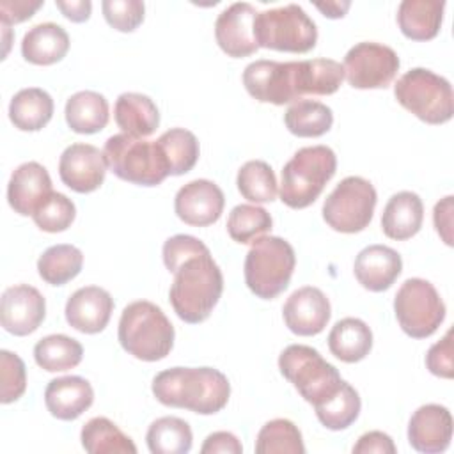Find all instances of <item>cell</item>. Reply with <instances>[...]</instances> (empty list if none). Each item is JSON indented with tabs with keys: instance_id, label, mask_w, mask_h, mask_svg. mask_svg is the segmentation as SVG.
Masks as SVG:
<instances>
[{
	"instance_id": "cell-50",
	"label": "cell",
	"mask_w": 454,
	"mask_h": 454,
	"mask_svg": "<svg viewBox=\"0 0 454 454\" xmlns=\"http://www.w3.org/2000/svg\"><path fill=\"white\" fill-rule=\"evenodd\" d=\"M326 18H342L349 9V2H316L314 4Z\"/></svg>"
},
{
	"instance_id": "cell-27",
	"label": "cell",
	"mask_w": 454,
	"mask_h": 454,
	"mask_svg": "<svg viewBox=\"0 0 454 454\" xmlns=\"http://www.w3.org/2000/svg\"><path fill=\"white\" fill-rule=\"evenodd\" d=\"M443 9V0H403L397 7V25L408 39L429 41L440 32Z\"/></svg>"
},
{
	"instance_id": "cell-49",
	"label": "cell",
	"mask_w": 454,
	"mask_h": 454,
	"mask_svg": "<svg viewBox=\"0 0 454 454\" xmlns=\"http://www.w3.org/2000/svg\"><path fill=\"white\" fill-rule=\"evenodd\" d=\"M57 9L71 21L83 23L89 20L92 4L89 0H55Z\"/></svg>"
},
{
	"instance_id": "cell-47",
	"label": "cell",
	"mask_w": 454,
	"mask_h": 454,
	"mask_svg": "<svg viewBox=\"0 0 454 454\" xmlns=\"http://www.w3.org/2000/svg\"><path fill=\"white\" fill-rule=\"evenodd\" d=\"M202 454H216V452H223V454H241L243 452V445L241 442L229 431H216L211 433L202 447H200Z\"/></svg>"
},
{
	"instance_id": "cell-26",
	"label": "cell",
	"mask_w": 454,
	"mask_h": 454,
	"mask_svg": "<svg viewBox=\"0 0 454 454\" xmlns=\"http://www.w3.org/2000/svg\"><path fill=\"white\" fill-rule=\"evenodd\" d=\"M114 117L122 133L135 138H145L153 135L160 124V112L156 103L149 96L138 92L121 94L115 101Z\"/></svg>"
},
{
	"instance_id": "cell-5",
	"label": "cell",
	"mask_w": 454,
	"mask_h": 454,
	"mask_svg": "<svg viewBox=\"0 0 454 454\" xmlns=\"http://www.w3.org/2000/svg\"><path fill=\"white\" fill-rule=\"evenodd\" d=\"M337 170V156L328 145L298 149L282 168L280 200L293 207L310 206Z\"/></svg>"
},
{
	"instance_id": "cell-8",
	"label": "cell",
	"mask_w": 454,
	"mask_h": 454,
	"mask_svg": "<svg viewBox=\"0 0 454 454\" xmlns=\"http://www.w3.org/2000/svg\"><path fill=\"white\" fill-rule=\"evenodd\" d=\"M278 369L312 406L333 397L344 381L339 371L317 349L305 344L287 346L278 356Z\"/></svg>"
},
{
	"instance_id": "cell-15",
	"label": "cell",
	"mask_w": 454,
	"mask_h": 454,
	"mask_svg": "<svg viewBox=\"0 0 454 454\" xmlns=\"http://www.w3.org/2000/svg\"><path fill=\"white\" fill-rule=\"evenodd\" d=\"M46 316L44 296L28 284L11 286L0 301V323L5 332L25 337L39 328Z\"/></svg>"
},
{
	"instance_id": "cell-48",
	"label": "cell",
	"mask_w": 454,
	"mask_h": 454,
	"mask_svg": "<svg viewBox=\"0 0 454 454\" xmlns=\"http://www.w3.org/2000/svg\"><path fill=\"white\" fill-rule=\"evenodd\" d=\"M433 222L436 232L450 247L452 245V195L443 197L433 209Z\"/></svg>"
},
{
	"instance_id": "cell-25",
	"label": "cell",
	"mask_w": 454,
	"mask_h": 454,
	"mask_svg": "<svg viewBox=\"0 0 454 454\" xmlns=\"http://www.w3.org/2000/svg\"><path fill=\"white\" fill-rule=\"evenodd\" d=\"M69 50L67 32L51 21L34 25L21 41V55L35 66H51L66 57Z\"/></svg>"
},
{
	"instance_id": "cell-35",
	"label": "cell",
	"mask_w": 454,
	"mask_h": 454,
	"mask_svg": "<svg viewBox=\"0 0 454 454\" xmlns=\"http://www.w3.org/2000/svg\"><path fill=\"white\" fill-rule=\"evenodd\" d=\"M83 266V254L74 245H53L37 261L39 277L51 286H64L73 280Z\"/></svg>"
},
{
	"instance_id": "cell-32",
	"label": "cell",
	"mask_w": 454,
	"mask_h": 454,
	"mask_svg": "<svg viewBox=\"0 0 454 454\" xmlns=\"http://www.w3.org/2000/svg\"><path fill=\"white\" fill-rule=\"evenodd\" d=\"M82 447L90 454H137V447L110 419L94 417L83 424L80 433Z\"/></svg>"
},
{
	"instance_id": "cell-16",
	"label": "cell",
	"mask_w": 454,
	"mask_h": 454,
	"mask_svg": "<svg viewBox=\"0 0 454 454\" xmlns=\"http://www.w3.org/2000/svg\"><path fill=\"white\" fill-rule=\"evenodd\" d=\"M225 197L220 186L209 179H193L181 186L174 199L176 215L188 225L207 227L223 213Z\"/></svg>"
},
{
	"instance_id": "cell-18",
	"label": "cell",
	"mask_w": 454,
	"mask_h": 454,
	"mask_svg": "<svg viewBox=\"0 0 454 454\" xmlns=\"http://www.w3.org/2000/svg\"><path fill=\"white\" fill-rule=\"evenodd\" d=\"M286 326L301 337L317 335L330 321L332 307L326 294L312 286L291 293L282 307Z\"/></svg>"
},
{
	"instance_id": "cell-44",
	"label": "cell",
	"mask_w": 454,
	"mask_h": 454,
	"mask_svg": "<svg viewBox=\"0 0 454 454\" xmlns=\"http://www.w3.org/2000/svg\"><path fill=\"white\" fill-rule=\"evenodd\" d=\"M426 365L431 374L438 378L450 380L454 376V360H452V330H449L442 340L433 344L426 355Z\"/></svg>"
},
{
	"instance_id": "cell-10",
	"label": "cell",
	"mask_w": 454,
	"mask_h": 454,
	"mask_svg": "<svg viewBox=\"0 0 454 454\" xmlns=\"http://www.w3.org/2000/svg\"><path fill=\"white\" fill-rule=\"evenodd\" d=\"M254 35L259 48L307 53L316 46L317 28L300 5L287 4L257 12Z\"/></svg>"
},
{
	"instance_id": "cell-31",
	"label": "cell",
	"mask_w": 454,
	"mask_h": 454,
	"mask_svg": "<svg viewBox=\"0 0 454 454\" xmlns=\"http://www.w3.org/2000/svg\"><path fill=\"white\" fill-rule=\"evenodd\" d=\"M286 128L301 138L325 135L333 124L332 108L312 99L294 101L284 114Z\"/></svg>"
},
{
	"instance_id": "cell-37",
	"label": "cell",
	"mask_w": 454,
	"mask_h": 454,
	"mask_svg": "<svg viewBox=\"0 0 454 454\" xmlns=\"http://www.w3.org/2000/svg\"><path fill=\"white\" fill-rule=\"evenodd\" d=\"M360 408H362L360 395L348 381H342L340 388L333 397H330L323 404L314 406L317 420L326 429H332V431H340L349 427L358 419Z\"/></svg>"
},
{
	"instance_id": "cell-40",
	"label": "cell",
	"mask_w": 454,
	"mask_h": 454,
	"mask_svg": "<svg viewBox=\"0 0 454 454\" xmlns=\"http://www.w3.org/2000/svg\"><path fill=\"white\" fill-rule=\"evenodd\" d=\"M271 215L255 204H238L227 218V232L236 243H252L271 231Z\"/></svg>"
},
{
	"instance_id": "cell-22",
	"label": "cell",
	"mask_w": 454,
	"mask_h": 454,
	"mask_svg": "<svg viewBox=\"0 0 454 454\" xmlns=\"http://www.w3.org/2000/svg\"><path fill=\"white\" fill-rule=\"evenodd\" d=\"M401 255L387 245H369L355 259V277L362 287L381 293L387 291L401 275Z\"/></svg>"
},
{
	"instance_id": "cell-39",
	"label": "cell",
	"mask_w": 454,
	"mask_h": 454,
	"mask_svg": "<svg viewBox=\"0 0 454 454\" xmlns=\"http://www.w3.org/2000/svg\"><path fill=\"white\" fill-rule=\"evenodd\" d=\"M255 452L257 454H277V452L303 454L305 445H303L298 426L289 419H273L266 422L257 434Z\"/></svg>"
},
{
	"instance_id": "cell-33",
	"label": "cell",
	"mask_w": 454,
	"mask_h": 454,
	"mask_svg": "<svg viewBox=\"0 0 454 454\" xmlns=\"http://www.w3.org/2000/svg\"><path fill=\"white\" fill-rule=\"evenodd\" d=\"M82 344L76 339L67 337L64 333L46 335L34 346L35 364L48 372L73 369L82 362Z\"/></svg>"
},
{
	"instance_id": "cell-13",
	"label": "cell",
	"mask_w": 454,
	"mask_h": 454,
	"mask_svg": "<svg viewBox=\"0 0 454 454\" xmlns=\"http://www.w3.org/2000/svg\"><path fill=\"white\" fill-rule=\"evenodd\" d=\"M397 53L381 43L364 41L349 48L344 57V76L355 89H385L399 71Z\"/></svg>"
},
{
	"instance_id": "cell-30",
	"label": "cell",
	"mask_w": 454,
	"mask_h": 454,
	"mask_svg": "<svg viewBox=\"0 0 454 454\" xmlns=\"http://www.w3.org/2000/svg\"><path fill=\"white\" fill-rule=\"evenodd\" d=\"M53 115L51 96L39 87L18 90L9 103V119L21 131L43 129Z\"/></svg>"
},
{
	"instance_id": "cell-46",
	"label": "cell",
	"mask_w": 454,
	"mask_h": 454,
	"mask_svg": "<svg viewBox=\"0 0 454 454\" xmlns=\"http://www.w3.org/2000/svg\"><path fill=\"white\" fill-rule=\"evenodd\" d=\"M355 454H395L394 440L383 431H369L353 445Z\"/></svg>"
},
{
	"instance_id": "cell-41",
	"label": "cell",
	"mask_w": 454,
	"mask_h": 454,
	"mask_svg": "<svg viewBox=\"0 0 454 454\" xmlns=\"http://www.w3.org/2000/svg\"><path fill=\"white\" fill-rule=\"evenodd\" d=\"M76 216L74 202L64 193L53 192L32 215L35 225L44 232H62Z\"/></svg>"
},
{
	"instance_id": "cell-36",
	"label": "cell",
	"mask_w": 454,
	"mask_h": 454,
	"mask_svg": "<svg viewBox=\"0 0 454 454\" xmlns=\"http://www.w3.org/2000/svg\"><path fill=\"white\" fill-rule=\"evenodd\" d=\"M167 158L170 176H183L190 172L199 160V140L184 128H172L156 140Z\"/></svg>"
},
{
	"instance_id": "cell-34",
	"label": "cell",
	"mask_w": 454,
	"mask_h": 454,
	"mask_svg": "<svg viewBox=\"0 0 454 454\" xmlns=\"http://www.w3.org/2000/svg\"><path fill=\"white\" fill-rule=\"evenodd\" d=\"M145 442L153 454H186L192 449L193 434L186 420L161 417L149 426Z\"/></svg>"
},
{
	"instance_id": "cell-2",
	"label": "cell",
	"mask_w": 454,
	"mask_h": 454,
	"mask_svg": "<svg viewBox=\"0 0 454 454\" xmlns=\"http://www.w3.org/2000/svg\"><path fill=\"white\" fill-rule=\"evenodd\" d=\"M151 390L165 406L213 415L227 404L231 383L213 367H172L154 376Z\"/></svg>"
},
{
	"instance_id": "cell-28",
	"label": "cell",
	"mask_w": 454,
	"mask_h": 454,
	"mask_svg": "<svg viewBox=\"0 0 454 454\" xmlns=\"http://www.w3.org/2000/svg\"><path fill=\"white\" fill-rule=\"evenodd\" d=\"M332 355L346 364L364 360L372 348V332L358 317H344L333 325L328 335Z\"/></svg>"
},
{
	"instance_id": "cell-1",
	"label": "cell",
	"mask_w": 454,
	"mask_h": 454,
	"mask_svg": "<svg viewBox=\"0 0 454 454\" xmlns=\"http://www.w3.org/2000/svg\"><path fill=\"white\" fill-rule=\"evenodd\" d=\"M344 80V67L333 59H310L293 62L255 60L243 71L247 92L273 105L294 103L305 94L328 96L339 90Z\"/></svg>"
},
{
	"instance_id": "cell-3",
	"label": "cell",
	"mask_w": 454,
	"mask_h": 454,
	"mask_svg": "<svg viewBox=\"0 0 454 454\" xmlns=\"http://www.w3.org/2000/svg\"><path fill=\"white\" fill-rule=\"evenodd\" d=\"M170 273L168 300L177 317L190 325L206 321L223 291V275L209 248L186 257Z\"/></svg>"
},
{
	"instance_id": "cell-19",
	"label": "cell",
	"mask_w": 454,
	"mask_h": 454,
	"mask_svg": "<svg viewBox=\"0 0 454 454\" xmlns=\"http://www.w3.org/2000/svg\"><path fill=\"white\" fill-rule=\"evenodd\" d=\"M452 440V415L442 404L417 408L408 422V442L417 452H443Z\"/></svg>"
},
{
	"instance_id": "cell-7",
	"label": "cell",
	"mask_w": 454,
	"mask_h": 454,
	"mask_svg": "<svg viewBox=\"0 0 454 454\" xmlns=\"http://www.w3.org/2000/svg\"><path fill=\"white\" fill-rule=\"evenodd\" d=\"M296 255L289 241L278 236H261L252 241L245 257V282L262 300L278 296L289 286Z\"/></svg>"
},
{
	"instance_id": "cell-45",
	"label": "cell",
	"mask_w": 454,
	"mask_h": 454,
	"mask_svg": "<svg viewBox=\"0 0 454 454\" xmlns=\"http://www.w3.org/2000/svg\"><path fill=\"white\" fill-rule=\"evenodd\" d=\"M43 5V0H2L0 2V21L2 25L21 23L34 16V12Z\"/></svg>"
},
{
	"instance_id": "cell-24",
	"label": "cell",
	"mask_w": 454,
	"mask_h": 454,
	"mask_svg": "<svg viewBox=\"0 0 454 454\" xmlns=\"http://www.w3.org/2000/svg\"><path fill=\"white\" fill-rule=\"evenodd\" d=\"M424 220V204L413 192L394 193L381 215V229L390 239H410L415 236Z\"/></svg>"
},
{
	"instance_id": "cell-17",
	"label": "cell",
	"mask_w": 454,
	"mask_h": 454,
	"mask_svg": "<svg viewBox=\"0 0 454 454\" xmlns=\"http://www.w3.org/2000/svg\"><path fill=\"white\" fill-rule=\"evenodd\" d=\"M257 11L248 2H236L223 9L215 23V37L222 51L229 57L241 59L259 50L254 35Z\"/></svg>"
},
{
	"instance_id": "cell-23",
	"label": "cell",
	"mask_w": 454,
	"mask_h": 454,
	"mask_svg": "<svg viewBox=\"0 0 454 454\" xmlns=\"http://www.w3.org/2000/svg\"><path fill=\"white\" fill-rule=\"evenodd\" d=\"M94 401L92 385L82 376L55 378L46 385L44 404L59 420H74Z\"/></svg>"
},
{
	"instance_id": "cell-4",
	"label": "cell",
	"mask_w": 454,
	"mask_h": 454,
	"mask_svg": "<svg viewBox=\"0 0 454 454\" xmlns=\"http://www.w3.org/2000/svg\"><path fill=\"white\" fill-rule=\"evenodd\" d=\"M117 337L124 351L144 362L165 358L174 346V326L165 312L147 300L124 307Z\"/></svg>"
},
{
	"instance_id": "cell-12",
	"label": "cell",
	"mask_w": 454,
	"mask_h": 454,
	"mask_svg": "<svg viewBox=\"0 0 454 454\" xmlns=\"http://www.w3.org/2000/svg\"><path fill=\"white\" fill-rule=\"evenodd\" d=\"M376 200V190L367 179L348 176L326 197L323 218L333 231L355 234L371 223Z\"/></svg>"
},
{
	"instance_id": "cell-42",
	"label": "cell",
	"mask_w": 454,
	"mask_h": 454,
	"mask_svg": "<svg viewBox=\"0 0 454 454\" xmlns=\"http://www.w3.org/2000/svg\"><path fill=\"white\" fill-rule=\"evenodd\" d=\"M0 401L4 404L18 401L27 388V371L23 360L7 349L0 351Z\"/></svg>"
},
{
	"instance_id": "cell-21",
	"label": "cell",
	"mask_w": 454,
	"mask_h": 454,
	"mask_svg": "<svg viewBox=\"0 0 454 454\" xmlns=\"http://www.w3.org/2000/svg\"><path fill=\"white\" fill-rule=\"evenodd\" d=\"M53 193L48 170L37 161L21 163L9 179V206L21 216H32L35 209Z\"/></svg>"
},
{
	"instance_id": "cell-14",
	"label": "cell",
	"mask_w": 454,
	"mask_h": 454,
	"mask_svg": "<svg viewBox=\"0 0 454 454\" xmlns=\"http://www.w3.org/2000/svg\"><path fill=\"white\" fill-rule=\"evenodd\" d=\"M106 160L103 151L90 144H71L59 160V176L62 183L78 193L98 190L106 176Z\"/></svg>"
},
{
	"instance_id": "cell-38",
	"label": "cell",
	"mask_w": 454,
	"mask_h": 454,
	"mask_svg": "<svg viewBox=\"0 0 454 454\" xmlns=\"http://www.w3.org/2000/svg\"><path fill=\"white\" fill-rule=\"evenodd\" d=\"M236 184L239 193L255 204L271 202L277 197V177L273 168L262 160H250L238 170Z\"/></svg>"
},
{
	"instance_id": "cell-6",
	"label": "cell",
	"mask_w": 454,
	"mask_h": 454,
	"mask_svg": "<svg viewBox=\"0 0 454 454\" xmlns=\"http://www.w3.org/2000/svg\"><path fill=\"white\" fill-rule=\"evenodd\" d=\"M108 168L122 181L138 186H156L168 172L167 158L154 140L135 138L126 133L112 135L103 147Z\"/></svg>"
},
{
	"instance_id": "cell-11",
	"label": "cell",
	"mask_w": 454,
	"mask_h": 454,
	"mask_svg": "<svg viewBox=\"0 0 454 454\" xmlns=\"http://www.w3.org/2000/svg\"><path fill=\"white\" fill-rule=\"evenodd\" d=\"M394 312L406 335L426 339L443 323L445 303L429 280L408 278L395 293Z\"/></svg>"
},
{
	"instance_id": "cell-29",
	"label": "cell",
	"mask_w": 454,
	"mask_h": 454,
	"mask_svg": "<svg viewBox=\"0 0 454 454\" xmlns=\"http://www.w3.org/2000/svg\"><path fill=\"white\" fill-rule=\"evenodd\" d=\"M66 122L74 133L92 135L101 131L110 119L108 101L94 90H80L66 101Z\"/></svg>"
},
{
	"instance_id": "cell-9",
	"label": "cell",
	"mask_w": 454,
	"mask_h": 454,
	"mask_svg": "<svg viewBox=\"0 0 454 454\" xmlns=\"http://www.w3.org/2000/svg\"><path fill=\"white\" fill-rule=\"evenodd\" d=\"M397 103L427 124H443L452 119L454 94L447 78L426 67L406 71L394 85Z\"/></svg>"
},
{
	"instance_id": "cell-20",
	"label": "cell",
	"mask_w": 454,
	"mask_h": 454,
	"mask_svg": "<svg viewBox=\"0 0 454 454\" xmlns=\"http://www.w3.org/2000/svg\"><path fill=\"white\" fill-rule=\"evenodd\" d=\"M114 298L99 286L76 289L66 303V321L82 333H99L110 321Z\"/></svg>"
},
{
	"instance_id": "cell-43",
	"label": "cell",
	"mask_w": 454,
	"mask_h": 454,
	"mask_svg": "<svg viewBox=\"0 0 454 454\" xmlns=\"http://www.w3.org/2000/svg\"><path fill=\"white\" fill-rule=\"evenodd\" d=\"M101 9L106 23L119 32H133L144 21L145 12L140 0H103Z\"/></svg>"
}]
</instances>
